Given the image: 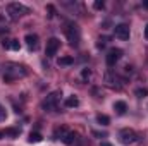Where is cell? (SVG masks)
<instances>
[{
  "label": "cell",
  "mask_w": 148,
  "mask_h": 146,
  "mask_svg": "<svg viewBox=\"0 0 148 146\" xmlns=\"http://www.w3.org/2000/svg\"><path fill=\"white\" fill-rule=\"evenodd\" d=\"M26 76V69L19 64H7L5 65V72H3V81L5 83H12L19 77Z\"/></svg>",
  "instance_id": "6da1fadb"
},
{
  "label": "cell",
  "mask_w": 148,
  "mask_h": 146,
  "mask_svg": "<svg viewBox=\"0 0 148 146\" xmlns=\"http://www.w3.org/2000/svg\"><path fill=\"white\" fill-rule=\"evenodd\" d=\"M7 14H9L12 19H17V17H21V16L28 14V7H24V5L19 3V2H12V3L7 5Z\"/></svg>",
  "instance_id": "7a4b0ae2"
},
{
  "label": "cell",
  "mask_w": 148,
  "mask_h": 146,
  "mask_svg": "<svg viewBox=\"0 0 148 146\" xmlns=\"http://www.w3.org/2000/svg\"><path fill=\"white\" fill-rule=\"evenodd\" d=\"M64 31H66V36L69 40V43L73 46H77V43H79V29H77V26L74 23H67Z\"/></svg>",
  "instance_id": "3957f363"
},
{
  "label": "cell",
  "mask_w": 148,
  "mask_h": 146,
  "mask_svg": "<svg viewBox=\"0 0 148 146\" xmlns=\"http://www.w3.org/2000/svg\"><path fill=\"white\" fill-rule=\"evenodd\" d=\"M121 57H122V50H121V48H110V50L107 52V57H105L107 65H109V67H114V65L121 60Z\"/></svg>",
  "instance_id": "277c9868"
},
{
  "label": "cell",
  "mask_w": 148,
  "mask_h": 146,
  "mask_svg": "<svg viewBox=\"0 0 148 146\" xmlns=\"http://www.w3.org/2000/svg\"><path fill=\"white\" fill-rule=\"evenodd\" d=\"M119 139H121L122 145H131V143H134L138 139V136H136V132L133 129H122L119 132Z\"/></svg>",
  "instance_id": "5b68a950"
},
{
  "label": "cell",
  "mask_w": 148,
  "mask_h": 146,
  "mask_svg": "<svg viewBox=\"0 0 148 146\" xmlns=\"http://www.w3.org/2000/svg\"><path fill=\"white\" fill-rule=\"evenodd\" d=\"M59 48H60V40H59V38H50V40L47 41V46H45L47 57H53Z\"/></svg>",
  "instance_id": "8992f818"
},
{
  "label": "cell",
  "mask_w": 148,
  "mask_h": 146,
  "mask_svg": "<svg viewBox=\"0 0 148 146\" xmlns=\"http://www.w3.org/2000/svg\"><path fill=\"white\" fill-rule=\"evenodd\" d=\"M114 35L119 38V40H129V35H131L129 26L127 24H117L114 28Z\"/></svg>",
  "instance_id": "52a82bcc"
},
{
  "label": "cell",
  "mask_w": 148,
  "mask_h": 146,
  "mask_svg": "<svg viewBox=\"0 0 148 146\" xmlns=\"http://www.w3.org/2000/svg\"><path fill=\"white\" fill-rule=\"evenodd\" d=\"M59 96H60V93H59V91L50 93V95L47 96V100L43 102V108H45V110H53V108H55L57 100H59Z\"/></svg>",
  "instance_id": "ba28073f"
},
{
  "label": "cell",
  "mask_w": 148,
  "mask_h": 146,
  "mask_svg": "<svg viewBox=\"0 0 148 146\" xmlns=\"http://www.w3.org/2000/svg\"><path fill=\"white\" fill-rule=\"evenodd\" d=\"M105 84H107L109 88H114V89H115V88H117V89L121 88V84H117V77H115V76H112L110 72L105 74Z\"/></svg>",
  "instance_id": "9c48e42d"
},
{
  "label": "cell",
  "mask_w": 148,
  "mask_h": 146,
  "mask_svg": "<svg viewBox=\"0 0 148 146\" xmlns=\"http://www.w3.org/2000/svg\"><path fill=\"white\" fill-rule=\"evenodd\" d=\"M76 134L74 132H67V131H62V134H60V139L66 143V145H73L74 141H76Z\"/></svg>",
  "instance_id": "30bf717a"
},
{
  "label": "cell",
  "mask_w": 148,
  "mask_h": 146,
  "mask_svg": "<svg viewBox=\"0 0 148 146\" xmlns=\"http://www.w3.org/2000/svg\"><path fill=\"white\" fill-rule=\"evenodd\" d=\"M24 41L28 43V46H29L31 50H36L38 48V36L36 35H26Z\"/></svg>",
  "instance_id": "8fae6325"
},
{
  "label": "cell",
  "mask_w": 148,
  "mask_h": 146,
  "mask_svg": "<svg viewBox=\"0 0 148 146\" xmlns=\"http://www.w3.org/2000/svg\"><path fill=\"white\" fill-rule=\"evenodd\" d=\"M114 110H115L119 115L126 113V110H127V105H126V102H115V103H114Z\"/></svg>",
  "instance_id": "7c38bea8"
},
{
  "label": "cell",
  "mask_w": 148,
  "mask_h": 146,
  "mask_svg": "<svg viewBox=\"0 0 148 146\" xmlns=\"http://www.w3.org/2000/svg\"><path fill=\"white\" fill-rule=\"evenodd\" d=\"M97 120H98L100 126H109V124H110V117H109V115H103V113L97 115Z\"/></svg>",
  "instance_id": "4fadbf2b"
},
{
  "label": "cell",
  "mask_w": 148,
  "mask_h": 146,
  "mask_svg": "<svg viewBox=\"0 0 148 146\" xmlns=\"http://www.w3.org/2000/svg\"><path fill=\"white\" fill-rule=\"evenodd\" d=\"M79 105V100L76 98V96H69L67 100H66V107H69V108H74V107H77Z\"/></svg>",
  "instance_id": "5bb4252c"
},
{
  "label": "cell",
  "mask_w": 148,
  "mask_h": 146,
  "mask_svg": "<svg viewBox=\"0 0 148 146\" xmlns=\"http://www.w3.org/2000/svg\"><path fill=\"white\" fill-rule=\"evenodd\" d=\"M19 129H5V131H2V134L3 136H12V138H17L19 136Z\"/></svg>",
  "instance_id": "9a60e30c"
},
{
  "label": "cell",
  "mask_w": 148,
  "mask_h": 146,
  "mask_svg": "<svg viewBox=\"0 0 148 146\" xmlns=\"http://www.w3.org/2000/svg\"><path fill=\"white\" fill-rule=\"evenodd\" d=\"M3 46H7V48H10V50H19V48H21V45H19L17 40H10V43H5Z\"/></svg>",
  "instance_id": "2e32d148"
},
{
  "label": "cell",
  "mask_w": 148,
  "mask_h": 146,
  "mask_svg": "<svg viewBox=\"0 0 148 146\" xmlns=\"http://www.w3.org/2000/svg\"><path fill=\"white\" fill-rule=\"evenodd\" d=\"M74 62L73 57H62V59H59V65H71Z\"/></svg>",
  "instance_id": "e0dca14e"
},
{
  "label": "cell",
  "mask_w": 148,
  "mask_h": 146,
  "mask_svg": "<svg viewBox=\"0 0 148 146\" xmlns=\"http://www.w3.org/2000/svg\"><path fill=\"white\" fill-rule=\"evenodd\" d=\"M40 141H41V134H38V132L29 134V143H40Z\"/></svg>",
  "instance_id": "ac0fdd59"
},
{
  "label": "cell",
  "mask_w": 148,
  "mask_h": 146,
  "mask_svg": "<svg viewBox=\"0 0 148 146\" xmlns=\"http://www.w3.org/2000/svg\"><path fill=\"white\" fill-rule=\"evenodd\" d=\"M136 95H138V96H147L148 91L147 89H136Z\"/></svg>",
  "instance_id": "d6986e66"
},
{
  "label": "cell",
  "mask_w": 148,
  "mask_h": 146,
  "mask_svg": "<svg viewBox=\"0 0 148 146\" xmlns=\"http://www.w3.org/2000/svg\"><path fill=\"white\" fill-rule=\"evenodd\" d=\"M5 117H7V113H5V108H3V107L0 105V120H3Z\"/></svg>",
  "instance_id": "ffe728a7"
},
{
  "label": "cell",
  "mask_w": 148,
  "mask_h": 146,
  "mask_svg": "<svg viewBox=\"0 0 148 146\" xmlns=\"http://www.w3.org/2000/svg\"><path fill=\"white\" fill-rule=\"evenodd\" d=\"M95 9H103V2H95Z\"/></svg>",
  "instance_id": "44dd1931"
},
{
  "label": "cell",
  "mask_w": 148,
  "mask_h": 146,
  "mask_svg": "<svg viewBox=\"0 0 148 146\" xmlns=\"http://www.w3.org/2000/svg\"><path fill=\"white\" fill-rule=\"evenodd\" d=\"M90 76H91L90 71H83V77H90Z\"/></svg>",
  "instance_id": "7402d4cb"
},
{
  "label": "cell",
  "mask_w": 148,
  "mask_h": 146,
  "mask_svg": "<svg viewBox=\"0 0 148 146\" xmlns=\"http://www.w3.org/2000/svg\"><path fill=\"white\" fill-rule=\"evenodd\" d=\"M145 38L148 40V24H147V28H145Z\"/></svg>",
  "instance_id": "603a6c76"
},
{
  "label": "cell",
  "mask_w": 148,
  "mask_h": 146,
  "mask_svg": "<svg viewBox=\"0 0 148 146\" xmlns=\"http://www.w3.org/2000/svg\"><path fill=\"white\" fill-rule=\"evenodd\" d=\"M100 146H112V145H110V143H105V141H103V143H102Z\"/></svg>",
  "instance_id": "cb8c5ba5"
},
{
  "label": "cell",
  "mask_w": 148,
  "mask_h": 146,
  "mask_svg": "<svg viewBox=\"0 0 148 146\" xmlns=\"http://www.w3.org/2000/svg\"><path fill=\"white\" fill-rule=\"evenodd\" d=\"M143 5H145V7L148 9V0H145V2H143Z\"/></svg>",
  "instance_id": "d4e9b609"
},
{
  "label": "cell",
  "mask_w": 148,
  "mask_h": 146,
  "mask_svg": "<svg viewBox=\"0 0 148 146\" xmlns=\"http://www.w3.org/2000/svg\"><path fill=\"white\" fill-rule=\"evenodd\" d=\"M2 136H3V134H2V132H0V138H2Z\"/></svg>",
  "instance_id": "484cf974"
}]
</instances>
